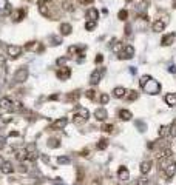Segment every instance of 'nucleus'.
<instances>
[{
	"label": "nucleus",
	"instance_id": "nucleus-48",
	"mask_svg": "<svg viewBox=\"0 0 176 185\" xmlns=\"http://www.w3.org/2000/svg\"><path fill=\"white\" fill-rule=\"evenodd\" d=\"M80 5H88V3H93V0H77Z\"/></svg>",
	"mask_w": 176,
	"mask_h": 185
},
{
	"label": "nucleus",
	"instance_id": "nucleus-33",
	"mask_svg": "<svg viewBox=\"0 0 176 185\" xmlns=\"http://www.w3.org/2000/svg\"><path fill=\"white\" fill-rule=\"evenodd\" d=\"M107 147H108V141H107V139H101V141L97 142V145H96L97 150H105Z\"/></svg>",
	"mask_w": 176,
	"mask_h": 185
},
{
	"label": "nucleus",
	"instance_id": "nucleus-42",
	"mask_svg": "<svg viewBox=\"0 0 176 185\" xmlns=\"http://www.w3.org/2000/svg\"><path fill=\"white\" fill-rule=\"evenodd\" d=\"M170 136H176V120L170 125Z\"/></svg>",
	"mask_w": 176,
	"mask_h": 185
},
{
	"label": "nucleus",
	"instance_id": "nucleus-6",
	"mask_svg": "<svg viewBox=\"0 0 176 185\" xmlns=\"http://www.w3.org/2000/svg\"><path fill=\"white\" fill-rule=\"evenodd\" d=\"M25 49H26V51H31V53H43L45 46H43V43L34 40V42H28V43L25 45Z\"/></svg>",
	"mask_w": 176,
	"mask_h": 185
},
{
	"label": "nucleus",
	"instance_id": "nucleus-32",
	"mask_svg": "<svg viewBox=\"0 0 176 185\" xmlns=\"http://www.w3.org/2000/svg\"><path fill=\"white\" fill-rule=\"evenodd\" d=\"M59 145H60V141H59V139L51 137V139L48 141V147H49V148H57Z\"/></svg>",
	"mask_w": 176,
	"mask_h": 185
},
{
	"label": "nucleus",
	"instance_id": "nucleus-53",
	"mask_svg": "<svg viewBox=\"0 0 176 185\" xmlns=\"http://www.w3.org/2000/svg\"><path fill=\"white\" fill-rule=\"evenodd\" d=\"M127 2H130V0H127Z\"/></svg>",
	"mask_w": 176,
	"mask_h": 185
},
{
	"label": "nucleus",
	"instance_id": "nucleus-49",
	"mask_svg": "<svg viewBox=\"0 0 176 185\" xmlns=\"http://www.w3.org/2000/svg\"><path fill=\"white\" fill-rule=\"evenodd\" d=\"M49 99H51V100H57V99H59V96H57V94H51V96H49Z\"/></svg>",
	"mask_w": 176,
	"mask_h": 185
},
{
	"label": "nucleus",
	"instance_id": "nucleus-4",
	"mask_svg": "<svg viewBox=\"0 0 176 185\" xmlns=\"http://www.w3.org/2000/svg\"><path fill=\"white\" fill-rule=\"evenodd\" d=\"M88 117H90L88 110H87V108H80V110L73 116V122H74L76 125H82V124H85V122L88 120Z\"/></svg>",
	"mask_w": 176,
	"mask_h": 185
},
{
	"label": "nucleus",
	"instance_id": "nucleus-46",
	"mask_svg": "<svg viewBox=\"0 0 176 185\" xmlns=\"http://www.w3.org/2000/svg\"><path fill=\"white\" fill-rule=\"evenodd\" d=\"M130 34H131V26L127 25V26H125V36H130Z\"/></svg>",
	"mask_w": 176,
	"mask_h": 185
},
{
	"label": "nucleus",
	"instance_id": "nucleus-26",
	"mask_svg": "<svg viewBox=\"0 0 176 185\" xmlns=\"http://www.w3.org/2000/svg\"><path fill=\"white\" fill-rule=\"evenodd\" d=\"M152 165H153L152 161H144V162L141 164V173H142V174H147V173L152 170Z\"/></svg>",
	"mask_w": 176,
	"mask_h": 185
},
{
	"label": "nucleus",
	"instance_id": "nucleus-25",
	"mask_svg": "<svg viewBox=\"0 0 176 185\" xmlns=\"http://www.w3.org/2000/svg\"><path fill=\"white\" fill-rule=\"evenodd\" d=\"M14 156H15V159H17L19 162H23V161L26 159V150H25V148H20V150H15V153H14Z\"/></svg>",
	"mask_w": 176,
	"mask_h": 185
},
{
	"label": "nucleus",
	"instance_id": "nucleus-13",
	"mask_svg": "<svg viewBox=\"0 0 176 185\" xmlns=\"http://www.w3.org/2000/svg\"><path fill=\"white\" fill-rule=\"evenodd\" d=\"M67 124H68V119L67 117H60V119H57V120L53 122V125L49 127V130H63L67 127Z\"/></svg>",
	"mask_w": 176,
	"mask_h": 185
},
{
	"label": "nucleus",
	"instance_id": "nucleus-5",
	"mask_svg": "<svg viewBox=\"0 0 176 185\" xmlns=\"http://www.w3.org/2000/svg\"><path fill=\"white\" fill-rule=\"evenodd\" d=\"M104 74H105V68H104V66L96 68V69L91 73V76H90V83H91V85H97V83L102 80Z\"/></svg>",
	"mask_w": 176,
	"mask_h": 185
},
{
	"label": "nucleus",
	"instance_id": "nucleus-31",
	"mask_svg": "<svg viewBox=\"0 0 176 185\" xmlns=\"http://www.w3.org/2000/svg\"><path fill=\"white\" fill-rule=\"evenodd\" d=\"M85 96H87L90 100H94V99H96V90H94V88L87 90V91H85Z\"/></svg>",
	"mask_w": 176,
	"mask_h": 185
},
{
	"label": "nucleus",
	"instance_id": "nucleus-39",
	"mask_svg": "<svg viewBox=\"0 0 176 185\" xmlns=\"http://www.w3.org/2000/svg\"><path fill=\"white\" fill-rule=\"evenodd\" d=\"M63 6H65L67 11H74V6H73L71 2H67V0H65V2H63Z\"/></svg>",
	"mask_w": 176,
	"mask_h": 185
},
{
	"label": "nucleus",
	"instance_id": "nucleus-3",
	"mask_svg": "<svg viewBox=\"0 0 176 185\" xmlns=\"http://www.w3.org/2000/svg\"><path fill=\"white\" fill-rule=\"evenodd\" d=\"M145 93H148V94H158L159 91H161V85L156 82V80H153L152 77L147 80V83L144 85V86H141Z\"/></svg>",
	"mask_w": 176,
	"mask_h": 185
},
{
	"label": "nucleus",
	"instance_id": "nucleus-10",
	"mask_svg": "<svg viewBox=\"0 0 176 185\" xmlns=\"http://www.w3.org/2000/svg\"><path fill=\"white\" fill-rule=\"evenodd\" d=\"M133 54H135V48H133L131 45H125V46H124V49L119 53V59H121V60L131 59V57H133Z\"/></svg>",
	"mask_w": 176,
	"mask_h": 185
},
{
	"label": "nucleus",
	"instance_id": "nucleus-17",
	"mask_svg": "<svg viewBox=\"0 0 176 185\" xmlns=\"http://www.w3.org/2000/svg\"><path fill=\"white\" fill-rule=\"evenodd\" d=\"M0 170H2V173H5V174H11V173L14 171V167H12V164H11V162H8V161H3V162H2V167H0Z\"/></svg>",
	"mask_w": 176,
	"mask_h": 185
},
{
	"label": "nucleus",
	"instance_id": "nucleus-18",
	"mask_svg": "<svg viewBox=\"0 0 176 185\" xmlns=\"http://www.w3.org/2000/svg\"><path fill=\"white\" fill-rule=\"evenodd\" d=\"M118 178L122 179V181H128V179H130V171H128V168H127V167H121V168L118 170Z\"/></svg>",
	"mask_w": 176,
	"mask_h": 185
},
{
	"label": "nucleus",
	"instance_id": "nucleus-35",
	"mask_svg": "<svg viewBox=\"0 0 176 185\" xmlns=\"http://www.w3.org/2000/svg\"><path fill=\"white\" fill-rule=\"evenodd\" d=\"M94 28H96V22H94V20H88V22L85 23V29H87V31H93Z\"/></svg>",
	"mask_w": 176,
	"mask_h": 185
},
{
	"label": "nucleus",
	"instance_id": "nucleus-22",
	"mask_svg": "<svg viewBox=\"0 0 176 185\" xmlns=\"http://www.w3.org/2000/svg\"><path fill=\"white\" fill-rule=\"evenodd\" d=\"M59 31H60V34H62V36H70V34H71V31H73V26H71L70 23H62Z\"/></svg>",
	"mask_w": 176,
	"mask_h": 185
},
{
	"label": "nucleus",
	"instance_id": "nucleus-52",
	"mask_svg": "<svg viewBox=\"0 0 176 185\" xmlns=\"http://www.w3.org/2000/svg\"><path fill=\"white\" fill-rule=\"evenodd\" d=\"M26 2H31V0H26Z\"/></svg>",
	"mask_w": 176,
	"mask_h": 185
},
{
	"label": "nucleus",
	"instance_id": "nucleus-28",
	"mask_svg": "<svg viewBox=\"0 0 176 185\" xmlns=\"http://www.w3.org/2000/svg\"><path fill=\"white\" fill-rule=\"evenodd\" d=\"M118 116H119L122 120H130V119H131V111H130V110H121Z\"/></svg>",
	"mask_w": 176,
	"mask_h": 185
},
{
	"label": "nucleus",
	"instance_id": "nucleus-50",
	"mask_svg": "<svg viewBox=\"0 0 176 185\" xmlns=\"http://www.w3.org/2000/svg\"><path fill=\"white\" fill-rule=\"evenodd\" d=\"M80 156H88V150H84V151L80 153Z\"/></svg>",
	"mask_w": 176,
	"mask_h": 185
},
{
	"label": "nucleus",
	"instance_id": "nucleus-29",
	"mask_svg": "<svg viewBox=\"0 0 176 185\" xmlns=\"http://www.w3.org/2000/svg\"><path fill=\"white\" fill-rule=\"evenodd\" d=\"M165 102L170 107H176V94H167L165 96Z\"/></svg>",
	"mask_w": 176,
	"mask_h": 185
},
{
	"label": "nucleus",
	"instance_id": "nucleus-8",
	"mask_svg": "<svg viewBox=\"0 0 176 185\" xmlns=\"http://www.w3.org/2000/svg\"><path fill=\"white\" fill-rule=\"evenodd\" d=\"M25 15H26V9H25V8H20V9H12V11H11V14H9V17L12 19V22H20V20H23V19H25Z\"/></svg>",
	"mask_w": 176,
	"mask_h": 185
},
{
	"label": "nucleus",
	"instance_id": "nucleus-30",
	"mask_svg": "<svg viewBox=\"0 0 176 185\" xmlns=\"http://www.w3.org/2000/svg\"><path fill=\"white\" fill-rule=\"evenodd\" d=\"M139 99V93L138 91H130V94L127 96V100L128 102H135V100H138Z\"/></svg>",
	"mask_w": 176,
	"mask_h": 185
},
{
	"label": "nucleus",
	"instance_id": "nucleus-7",
	"mask_svg": "<svg viewBox=\"0 0 176 185\" xmlns=\"http://www.w3.org/2000/svg\"><path fill=\"white\" fill-rule=\"evenodd\" d=\"M22 48L20 46H17V45H8L6 46V53H8V56L11 57V59H17V57H20L22 56Z\"/></svg>",
	"mask_w": 176,
	"mask_h": 185
},
{
	"label": "nucleus",
	"instance_id": "nucleus-11",
	"mask_svg": "<svg viewBox=\"0 0 176 185\" xmlns=\"http://www.w3.org/2000/svg\"><path fill=\"white\" fill-rule=\"evenodd\" d=\"M56 76L59 80H67L71 76V69L68 66H59V69L56 71Z\"/></svg>",
	"mask_w": 176,
	"mask_h": 185
},
{
	"label": "nucleus",
	"instance_id": "nucleus-54",
	"mask_svg": "<svg viewBox=\"0 0 176 185\" xmlns=\"http://www.w3.org/2000/svg\"><path fill=\"white\" fill-rule=\"evenodd\" d=\"M0 150H2V147H0Z\"/></svg>",
	"mask_w": 176,
	"mask_h": 185
},
{
	"label": "nucleus",
	"instance_id": "nucleus-51",
	"mask_svg": "<svg viewBox=\"0 0 176 185\" xmlns=\"http://www.w3.org/2000/svg\"><path fill=\"white\" fill-rule=\"evenodd\" d=\"M173 8H176V0H173Z\"/></svg>",
	"mask_w": 176,
	"mask_h": 185
},
{
	"label": "nucleus",
	"instance_id": "nucleus-38",
	"mask_svg": "<svg viewBox=\"0 0 176 185\" xmlns=\"http://www.w3.org/2000/svg\"><path fill=\"white\" fill-rule=\"evenodd\" d=\"M99 100H101V103H102V105H105V103H108V102H110V96L104 93V94L101 96V99H99Z\"/></svg>",
	"mask_w": 176,
	"mask_h": 185
},
{
	"label": "nucleus",
	"instance_id": "nucleus-27",
	"mask_svg": "<svg viewBox=\"0 0 176 185\" xmlns=\"http://www.w3.org/2000/svg\"><path fill=\"white\" fill-rule=\"evenodd\" d=\"M124 46H125V45H124L122 42H118V40H113V45H111V49H113V53H118V54H119V53H121V51L124 49Z\"/></svg>",
	"mask_w": 176,
	"mask_h": 185
},
{
	"label": "nucleus",
	"instance_id": "nucleus-36",
	"mask_svg": "<svg viewBox=\"0 0 176 185\" xmlns=\"http://www.w3.org/2000/svg\"><path fill=\"white\" fill-rule=\"evenodd\" d=\"M68 56H65V57H60V59H57L56 60V63H57V66H65V63H68Z\"/></svg>",
	"mask_w": 176,
	"mask_h": 185
},
{
	"label": "nucleus",
	"instance_id": "nucleus-23",
	"mask_svg": "<svg viewBox=\"0 0 176 185\" xmlns=\"http://www.w3.org/2000/svg\"><path fill=\"white\" fill-rule=\"evenodd\" d=\"M125 88L124 86H116L114 90H113V96L116 97V99H122V97H125Z\"/></svg>",
	"mask_w": 176,
	"mask_h": 185
},
{
	"label": "nucleus",
	"instance_id": "nucleus-41",
	"mask_svg": "<svg viewBox=\"0 0 176 185\" xmlns=\"http://www.w3.org/2000/svg\"><path fill=\"white\" fill-rule=\"evenodd\" d=\"M57 162H59V164H70V158H67V156H60V158L57 159Z\"/></svg>",
	"mask_w": 176,
	"mask_h": 185
},
{
	"label": "nucleus",
	"instance_id": "nucleus-14",
	"mask_svg": "<svg viewBox=\"0 0 176 185\" xmlns=\"http://www.w3.org/2000/svg\"><path fill=\"white\" fill-rule=\"evenodd\" d=\"M164 173H165V176H167L169 179H172V178L175 176V173H176V162L169 164V165L164 168Z\"/></svg>",
	"mask_w": 176,
	"mask_h": 185
},
{
	"label": "nucleus",
	"instance_id": "nucleus-43",
	"mask_svg": "<svg viewBox=\"0 0 176 185\" xmlns=\"http://www.w3.org/2000/svg\"><path fill=\"white\" fill-rule=\"evenodd\" d=\"M150 79V76H144V77H141V80H139V85L141 86H144L145 83H147V80Z\"/></svg>",
	"mask_w": 176,
	"mask_h": 185
},
{
	"label": "nucleus",
	"instance_id": "nucleus-9",
	"mask_svg": "<svg viewBox=\"0 0 176 185\" xmlns=\"http://www.w3.org/2000/svg\"><path fill=\"white\" fill-rule=\"evenodd\" d=\"M25 150H26V159H28V161H31V162H36V159L39 158V153H37L36 145H34V144H31V145H28Z\"/></svg>",
	"mask_w": 176,
	"mask_h": 185
},
{
	"label": "nucleus",
	"instance_id": "nucleus-40",
	"mask_svg": "<svg viewBox=\"0 0 176 185\" xmlns=\"http://www.w3.org/2000/svg\"><path fill=\"white\" fill-rule=\"evenodd\" d=\"M77 51H79V46H70V48H68V54H70V56H74ZM70 56H68V57H70Z\"/></svg>",
	"mask_w": 176,
	"mask_h": 185
},
{
	"label": "nucleus",
	"instance_id": "nucleus-34",
	"mask_svg": "<svg viewBox=\"0 0 176 185\" xmlns=\"http://www.w3.org/2000/svg\"><path fill=\"white\" fill-rule=\"evenodd\" d=\"M118 19H121V20H127V19H128V11H127V9H121L119 14H118Z\"/></svg>",
	"mask_w": 176,
	"mask_h": 185
},
{
	"label": "nucleus",
	"instance_id": "nucleus-24",
	"mask_svg": "<svg viewBox=\"0 0 176 185\" xmlns=\"http://www.w3.org/2000/svg\"><path fill=\"white\" fill-rule=\"evenodd\" d=\"M159 137L161 139H167L169 136H170V127H167V125H162L161 128H159Z\"/></svg>",
	"mask_w": 176,
	"mask_h": 185
},
{
	"label": "nucleus",
	"instance_id": "nucleus-12",
	"mask_svg": "<svg viewBox=\"0 0 176 185\" xmlns=\"http://www.w3.org/2000/svg\"><path fill=\"white\" fill-rule=\"evenodd\" d=\"M0 110H3V111H14V103H12V100L9 99V97H3L2 100H0Z\"/></svg>",
	"mask_w": 176,
	"mask_h": 185
},
{
	"label": "nucleus",
	"instance_id": "nucleus-45",
	"mask_svg": "<svg viewBox=\"0 0 176 185\" xmlns=\"http://www.w3.org/2000/svg\"><path fill=\"white\" fill-rule=\"evenodd\" d=\"M148 184V179L147 178H141L139 181H138V185H147Z\"/></svg>",
	"mask_w": 176,
	"mask_h": 185
},
{
	"label": "nucleus",
	"instance_id": "nucleus-47",
	"mask_svg": "<svg viewBox=\"0 0 176 185\" xmlns=\"http://www.w3.org/2000/svg\"><path fill=\"white\" fill-rule=\"evenodd\" d=\"M104 60V56L102 54H97V57H96V63H101Z\"/></svg>",
	"mask_w": 176,
	"mask_h": 185
},
{
	"label": "nucleus",
	"instance_id": "nucleus-16",
	"mask_svg": "<svg viewBox=\"0 0 176 185\" xmlns=\"http://www.w3.org/2000/svg\"><path fill=\"white\" fill-rule=\"evenodd\" d=\"M94 117H96L97 120H107L108 113H107V110H105V108H97V110L94 111Z\"/></svg>",
	"mask_w": 176,
	"mask_h": 185
},
{
	"label": "nucleus",
	"instance_id": "nucleus-15",
	"mask_svg": "<svg viewBox=\"0 0 176 185\" xmlns=\"http://www.w3.org/2000/svg\"><path fill=\"white\" fill-rule=\"evenodd\" d=\"M164 28H165V20H155L152 25V29L155 32H161V31H164Z\"/></svg>",
	"mask_w": 176,
	"mask_h": 185
},
{
	"label": "nucleus",
	"instance_id": "nucleus-2",
	"mask_svg": "<svg viewBox=\"0 0 176 185\" xmlns=\"http://www.w3.org/2000/svg\"><path fill=\"white\" fill-rule=\"evenodd\" d=\"M28 76H29V71L26 66H22L19 68L15 73H14V77H12V85H19V83H23L28 80Z\"/></svg>",
	"mask_w": 176,
	"mask_h": 185
},
{
	"label": "nucleus",
	"instance_id": "nucleus-1",
	"mask_svg": "<svg viewBox=\"0 0 176 185\" xmlns=\"http://www.w3.org/2000/svg\"><path fill=\"white\" fill-rule=\"evenodd\" d=\"M37 6L40 14L49 20H59L62 15V11L59 9V6L51 0H37Z\"/></svg>",
	"mask_w": 176,
	"mask_h": 185
},
{
	"label": "nucleus",
	"instance_id": "nucleus-55",
	"mask_svg": "<svg viewBox=\"0 0 176 185\" xmlns=\"http://www.w3.org/2000/svg\"><path fill=\"white\" fill-rule=\"evenodd\" d=\"M0 46H2V45H0Z\"/></svg>",
	"mask_w": 176,
	"mask_h": 185
},
{
	"label": "nucleus",
	"instance_id": "nucleus-37",
	"mask_svg": "<svg viewBox=\"0 0 176 185\" xmlns=\"http://www.w3.org/2000/svg\"><path fill=\"white\" fill-rule=\"evenodd\" d=\"M113 130H114V127H113L111 124H104V125H102V131H104V133H111Z\"/></svg>",
	"mask_w": 176,
	"mask_h": 185
},
{
	"label": "nucleus",
	"instance_id": "nucleus-44",
	"mask_svg": "<svg viewBox=\"0 0 176 185\" xmlns=\"http://www.w3.org/2000/svg\"><path fill=\"white\" fill-rule=\"evenodd\" d=\"M5 65H6V57L0 56V68H5Z\"/></svg>",
	"mask_w": 176,
	"mask_h": 185
},
{
	"label": "nucleus",
	"instance_id": "nucleus-21",
	"mask_svg": "<svg viewBox=\"0 0 176 185\" xmlns=\"http://www.w3.org/2000/svg\"><path fill=\"white\" fill-rule=\"evenodd\" d=\"M80 94H82L80 90H74V91H71V93L67 94V100H68V102H76V100L80 97Z\"/></svg>",
	"mask_w": 176,
	"mask_h": 185
},
{
	"label": "nucleus",
	"instance_id": "nucleus-19",
	"mask_svg": "<svg viewBox=\"0 0 176 185\" xmlns=\"http://www.w3.org/2000/svg\"><path fill=\"white\" fill-rule=\"evenodd\" d=\"M175 37H176L175 32H170V34L164 36V37H162V40H161V45H162V46H169V45H172V43H173V40H175Z\"/></svg>",
	"mask_w": 176,
	"mask_h": 185
},
{
	"label": "nucleus",
	"instance_id": "nucleus-20",
	"mask_svg": "<svg viewBox=\"0 0 176 185\" xmlns=\"http://www.w3.org/2000/svg\"><path fill=\"white\" fill-rule=\"evenodd\" d=\"M85 15H87V19H88V20H94V22H96V20L99 19V11H97L96 8H90V9L87 11V14H85Z\"/></svg>",
	"mask_w": 176,
	"mask_h": 185
}]
</instances>
